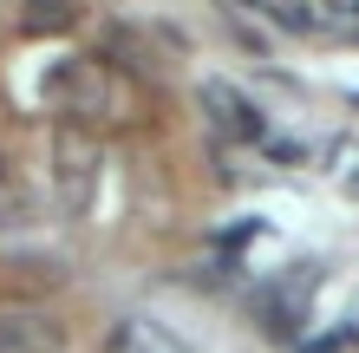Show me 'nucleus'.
<instances>
[{"mask_svg": "<svg viewBox=\"0 0 359 353\" xmlns=\"http://www.w3.org/2000/svg\"><path fill=\"white\" fill-rule=\"evenodd\" d=\"M0 353H66V327L39 307H7L0 314Z\"/></svg>", "mask_w": 359, "mask_h": 353, "instance_id": "obj_1", "label": "nucleus"}, {"mask_svg": "<svg viewBox=\"0 0 359 353\" xmlns=\"http://www.w3.org/2000/svg\"><path fill=\"white\" fill-rule=\"evenodd\" d=\"M203 105L216 112L222 131H236V138H262V112L248 105L242 92H229V86H203Z\"/></svg>", "mask_w": 359, "mask_h": 353, "instance_id": "obj_2", "label": "nucleus"}, {"mask_svg": "<svg viewBox=\"0 0 359 353\" xmlns=\"http://www.w3.org/2000/svg\"><path fill=\"white\" fill-rule=\"evenodd\" d=\"M79 7V0H33V7H27V27H53V20H66Z\"/></svg>", "mask_w": 359, "mask_h": 353, "instance_id": "obj_3", "label": "nucleus"}]
</instances>
